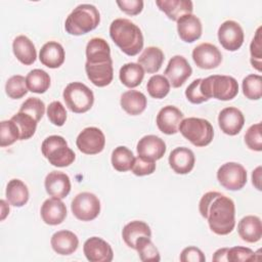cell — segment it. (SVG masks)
I'll use <instances>...</instances> for the list:
<instances>
[{"instance_id":"6da1fadb","label":"cell","mask_w":262,"mask_h":262,"mask_svg":"<svg viewBox=\"0 0 262 262\" xmlns=\"http://www.w3.org/2000/svg\"><path fill=\"white\" fill-rule=\"evenodd\" d=\"M199 210L208 220L210 229L218 235L230 233L235 226V206L233 201L218 192H206L199 204Z\"/></svg>"},{"instance_id":"7a4b0ae2","label":"cell","mask_w":262,"mask_h":262,"mask_svg":"<svg viewBox=\"0 0 262 262\" xmlns=\"http://www.w3.org/2000/svg\"><path fill=\"white\" fill-rule=\"evenodd\" d=\"M110 36L127 55L134 56L143 48V35L137 25L127 18H116L110 26Z\"/></svg>"},{"instance_id":"3957f363","label":"cell","mask_w":262,"mask_h":262,"mask_svg":"<svg viewBox=\"0 0 262 262\" xmlns=\"http://www.w3.org/2000/svg\"><path fill=\"white\" fill-rule=\"evenodd\" d=\"M100 21L98 9L92 4H80L68 15L64 29L70 35L80 36L97 28Z\"/></svg>"},{"instance_id":"277c9868","label":"cell","mask_w":262,"mask_h":262,"mask_svg":"<svg viewBox=\"0 0 262 262\" xmlns=\"http://www.w3.org/2000/svg\"><path fill=\"white\" fill-rule=\"evenodd\" d=\"M200 88L208 100L212 97L218 100H230L238 93L237 81L231 76L224 75H213L202 79Z\"/></svg>"},{"instance_id":"5b68a950","label":"cell","mask_w":262,"mask_h":262,"mask_svg":"<svg viewBox=\"0 0 262 262\" xmlns=\"http://www.w3.org/2000/svg\"><path fill=\"white\" fill-rule=\"evenodd\" d=\"M178 131L193 145L202 147L211 143L214 137V129L208 120L190 117L183 119Z\"/></svg>"},{"instance_id":"8992f818","label":"cell","mask_w":262,"mask_h":262,"mask_svg":"<svg viewBox=\"0 0 262 262\" xmlns=\"http://www.w3.org/2000/svg\"><path fill=\"white\" fill-rule=\"evenodd\" d=\"M43 156L55 167H68L76 159L75 152L68 146L67 140L59 135H51L44 139L41 145Z\"/></svg>"},{"instance_id":"52a82bcc","label":"cell","mask_w":262,"mask_h":262,"mask_svg":"<svg viewBox=\"0 0 262 262\" xmlns=\"http://www.w3.org/2000/svg\"><path fill=\"white\" fill-rule=\"evenodd\" d=\"M62 96L68 108L76 114L86 113L92 107L94 102L92 90L81 82L68 84L63 90Z\"/></svg>"},{"instance_id":"ba28073f","label":"cell","mask_w":262,"mask_h":262,"mask_svg":"<svg viewBox=\"0 0 262 262\" xmlns=\"http://www.w3.org/2000/svg\"><path fill=\"white\" fill-rule=\"evenodd\" d=\"M71 210L73 215L81 221H91L100 213V201L91 192L78 193L72 201Z\"/></svg>"},{"instance_id":"9c48e42d","label":"cell","mask_w":262,"mask_h":262,"mask_svg":"<svg viewBox=\"0 0 262 262\" xmlns=\"http://www.w3.org/2000/svg\"><path fill=\"white\" fill-rule=\"evenodd\" d=\"M219 183L228 190H239L247 183V171L243 165L235 162L223 164L217 171Z\"/></svg>"},{"instance_id":"30bf717a","label":"cell","mask_w":262,"mask_h":262,"mask_svg":"<svg viewBox=\"0 0 262 262\" xmlns=\"http://www.w3.org/2000/svg\"><path fill=\"white\" fill-rule=\"evenodd\" d=\"M76 145L85 155H96L103 150L105 136L99 128L87 127L79 133L76 139Z\"/></svg>"},{"instance_id":"8fae6325","label":"cell","mask_w":262,"mask_h":262,"mask_svg":"<svg viewBox=\"0 0 262 262\" xmlns=\"http://www.w3.org/2000/svg\"><path fill=\"white\" fill-rule=\"evenodd\" d=\"M218 40L222 47L228 51H236L244 43V31L234 20H225L218 29Z\"/></svg>"},{"instance_id":"7c38bea8","label":"cell","mask_w":262,"mask_h":262,"mask_svg":"<svg viewBox=\"0 0 262 262\" xmlns=\"http://www.w3.org/2000/svg\"><path fill=\"white\" fill-rule=\"evenodd\" d=\"M192 69L185 57L182 55L173 56L164 72L165 77L168 78L170 85L174 88H178L184 84V82L190 77Z\"/></svg>"},{"instance_id":"4fadbf2b","label":"cell","mask_w":262,"mask_h":262,"mask_svg":"<svg viewBox=\"0 0 262 262\" xmlns=\"http://www.w3.org/2000/svg\"><path fill=\"white\" fill-rule=\"evenodd\" d=\"M192 59L196 67L204 70H211L221 63L222 54L214 44L202 43L192 50Z\"/></svg>"},{"instance_id":"5bb4252c","label":"cell","mask_w":262,"mask_h":262,"mask_svg":"<svg viewBox=\"0 0 262 262\" xmlns=\"http://www.w3.org/2000/svg\"><path fill=\"white\" fill-rule=\"evenodd\" d=\"M85 257L90 262H111L114 252L108 243L98 236L89 237L83 246Z\"/></svg>"},{"instance_id":"9a60e30c","label":"cell","mask_w":262,"mask_h":262,"mask_svg":"<svg viewBox=\"0 0 262 262\" xmlns=\"http://www.w3.org/2000/svg\"><path fill=\"white\" fill-rule=\"evenodd\" d=\"M183 117V113L176 106L166 105L158 113L156 123L161 132L167 135H172L178 132Z\"/></svg>"},{"instance_id":"2e32d148","label":"cell","mask_w":262,"mask_h":262,"mask_svg":"<svg viewBox=\"0 0 262 262\" xmlns=\"http://www.w3.org/2000/svg\"><path fill=\"white\" fill-rule=\"evenodd\" d=\"M245 124L243 113L234 107L228 106L223 108L218 116V125L221 131L227 135L233 136L241 132Z\"/></svg>"},{"instance_id":"e0dca14e","label":"cell","mask_w":262,"mask_h":262,"mask_svg":"<svg viewBox=\"0 0 262 262\" xmlns=\"http://www.w3.org/2000/svg\"><path fill=\"white\" fill-rule=\"evenodd\" d=\"M46 192L57 199H64L71 191L70 177L60 171H52L47 174L44 180Z\"/></svg>"},{"instance_id":"ac0fdd59","label":"cell","mask_w":262,"mask_h":262,"mask_svg":"<svg viewBox=\"0 0 262 262\" xmlns=\"http://www.w3.org/2000/svg\"><path fill=\"white\" fill-rule=\"evenodd\" d=\"M85 71L90 82H92V84L97 87H105L113 81V60L97 63L86 61Z\"/></svg>"},{"instance_id":"d6986e66","label":"cell","mask_w":262,"mask_h":262,"mask_svg":"<svg viewBox=\"0 0 262 262\" xmlns=\"http://www.w3.org/2000/svg\"><path fill=\"white\" fill-rule=\"evenodd\" d=\"M42 220L48 225H58L67 217V207L64 203L57 198H50L44 201L41 206Z\"/></svg>"},{"instance_id":"ffe728a7","label":"cell","mask_w":262,"mask_h":262,"mask_svg":"<svg viewBox=\"0 0 262 262\" xmlns=\"http://www.w3.org/2000/svg\"><path fill=\"white\" fill-rule=\"evenodd\" d=\"M195 163L193 151L185 146L174 148L169 156V165L177 174L189 173Z\"/></svg>"},{"instance_id":"44dd1931","label":"cell","mask_w":262,"mask_h":262,"mask_svg":"<svg viewBox=\"0 0 262 262\" xmlns=\"http://www.w3.org/2000/svg\"><path fill=\"white\" fill-rule=\"evenodd\" d=\"M202 23L200 18L192 14H184L177 20V32L180 39L187 43L196 41L202 36Z\"/></svg>"},{"instance_id":"7402d4cb","label":"cell","mask_w":262,"mask_h":262,"mask_svg":"<svg viewBox=\"0 0 262 262\" xmlns=\"http://www.w3.org/2000/svg\"><path fill=\"white\" fill-rule=\"evenodd\" d=\"M165 141L156 135H145L139 139L136 149L138 156L151 159L154 161L160 160L166 152Z\"/></svg>"},{"instance_id":"603a6c76","label":"cell","mask_w":262,"mask_h":262,"mask_svg":"<svg viewBox=\"0 0 262 262\" xmlns=\"http://www.w3.org/2000/svg\"><path fill=\"white\" fill-rule=\"evenodd\" d=\"M64 49L62 45L56 41L45 43L39 53V59L42 64L50 69L59 68L64 61Z\"/></svg>"},{"instance_id":"cb8c5ba5","label":"cell","mask_w":262,"mask_h":262,"mask_svg":"<svg viewBox=\"0 0 262 262\" xmlns=\"http://www.w3.org/2000/svg\"><path fill=\"white\" fill-rule=\"evenodd\" d=\"M237 232L243 241L257 243L262 237V224L258 216L248 215L243 217L237 224Z\"/></svg>"},{"instance_id":"d4e9b609","label":"cell","mask_w":262,"mask_h":262,"mask_svg":"<svg viewBox=\"0 0 262 262\" xmlns=\"http://www.w3.org/2000/svg\"><path fill=\"white\" fill-rule=\"evenodd\" d=\"M50 244L55 253L59 255H71L78 249L79 239L70 230H59L53 233Z\"/></svg>"},{"instance_id":"484cf974","label":"cell","mask_w":262,"mask_h":262,"mask_svg":"<svg viewBox=\"0 0 262 262\" xmlns=\"http://www.w3.org/2000/svg\"><path fill=\"white\" fill-rule=\"evenodd\" d=\"M156 4L170 19L175 21L193 10V4L190 0H157Z\"/></svg>"},{"instance_id":"4316f807","label":"cell","mask_w":262,"mask_h":262,"mask_svg":"<svg viewBox=\"0 0 262 262\" xmlns=\"http://www.w3.org/2000/svg\"><path fill=\"white\" fill-rule=\"evenodd\" d=\"M12 50L15 57L25 66L33 64L37 58V52L33 42L25 35H19L12 42Z\"/></svg>"},{"instance_id":"83f0119b","label":"cell","mask_w":262,"mask_h":262,"mask_svg":"<svg viewBox=\"0 0 262 262\" xmlns=\"http://www.w3.org/2000/svg\"><path fill=\"white\" fill-rule=\"evenodd\" d=\"M86 61L91 63L105 62L112 60L111 47L102 38H92L86 46Z\"/></svg>"},{"instance_id":"f1b7e54d","label":"cell","mask_w":262,"mask_h":262,"mask_svg":"<svg viewBox=\"0 0 262 262\" xmlns=\"http://www.w3.org/2000/svg\"><path fill=\"white\" fill-rule=\"evenodd\" d=\"M120 103L122 108L131 116H137L141 114L147 103L146 96L137 90H128L121 95Z\"/></svg>"},{"instance_id":"f546056e","label":"cell","mask_w":262,"mask_h":262,"mask_svg":"<svg viewBox=\"0 0 262 262\" xmlns=\"http://www.w3.org/2000/svg\"><path fill=\"white\" fill-rule=\"evenodd\" d=\"M165 59L162 49L156 46L146 47L138 57V63L142 67L144 72L148 74L157 73Z\"/></svg>"},{"instance_id":"4dcf8cb0","label":"cell","mask_w":262,"mask_h":262,"mask_svg":"<svg viewBox=\"0 0 262 262\" xmlns=\"http://www.w3.org/2000/svg\"><path fill=\"white\" fill-rule=\"evenodd\" d=\"M140 236H151V230L150 227L147 225V223L139 220H134L129 223H127L123 230H122V237L125 242V244L135 250V244L136 241Z\"/></svg>"},{"instance_id":"1f68e13d","label":"cell","mask_w":262,"mask_h":262,"mask_svg":"<svg viewBox=\"0 0 262 262\" xmlns=\"http://www.w3.org/2000/svg\"><path fill=\"white\" fill-rule=\"evenodd\" d=\"M6 199L14 207H23L29 201V189L19 179H11L6 186Z\"/></svg>"},{"instance_id":"d6a6232c","label":"cell","mask_w":262,"mask_h":262,"mask_svg":"<svg viewBox=\"0 0 262 262\" xmlns=\"http://www.w3.org/2000/svg\"><path fill=\"white\" fill-rule=\"evenodd\" d=\"M119 78L123 85L128 88H134L141 84L144 78V70L139 63L127 62L120 69Z\"/></svg>"},{"instance_id":"836d02e7","label":"cell","mask_w":262,"mask_h":262,"mask_svg":"<svg viewBox=\"0 0 262 262\" xmlns=\"http://www.w3.org/2000/svg\"><path fill=\"white\" fill-rule=\"evenodd\" d=\"M28 90L34 93H44L50 86V76L41 69H34L26 77Z\"/></svg>"},{"instance_id":"e575fe53","label":"cell","mask_w":262,"mask_h":262,"mask_svg":"<svg viewBox=\"0 0 262 262\" xmlns=\"http://www.w3.org/2000/svg\"><path fill=\"white\" fill-rule=\"evenodd\" d=\"M134 155L126 146H118L112 152V165L115 170L119 172H126L131 170L134 163Z\"/></svg>"},{"instance_id":"d590c367","label":"cell","mask_w":262,"mask_h":262,"mask_svg":"<svg viewBox=\"0 0 262 262\" xmlns=\"http://www.w3.org/2000/svg\"><path fill=\"white\" fill-rule=\"evenodd\" d=\"M11 120L18 127L19 140H27L35 134L38 122L32 116L18 112L11 117Z\"/></svg>"},{"instance_id":"8d00e7d4","label":"cell","mask_w":262,"mask_h":262,"mask_svg":"<svg viewBox=\"0 0 262 262\" xmlns=\"http://www.w3.org/2000/svg\"><path fill=\"white\" fill-rule=\"evenodd\" d=\"M135 250L141 261L158 262L161 260L160 253L148 236H140L135 244Z\"/></svg>"},{"instance_id":"74e56055","label":"cell","mask_w":262,"mask_h":262,"mask_svg":"<svg viewBox=\"0 0 262 262\" xmlns=\"http://www.w3.org/2000/svg\"><path fill=\"white\" fill-rule=\"evenodd\" d=\"M243 93L251 100H258L262 96V78L260 75L251 74L244 78L243 83Z\"/></svg>"},{"instance_id":"f35d334b","label":"cell","mask_w":262,"mask_h":262,"mask_svg":"<svg viewBox=\"0 0 262 262\" xmlns=\"http://www.w3.org/2000/svg\"><path fill=\"white\" fill-rule=\"evenodd\" d=\"M146 89L148 94L157 99L164 98L170 91V82L163 75H154L149 78Z\"/></svg>"},{"instance_id":"ab89813d","label":"cell","mask_w":262,"mask_h":262,"mask_svg":"<svg viewBox=\"0 0 262 262\" xmlns=\"http://www.w3.org/2000/svg\"><path fill=\"white\" fill-rule=\"evenodd\" d=\"M18 139L19 130L16 124L11 119L2 121L0 123V146H9Z\"/></svg>"},{"instance_id":"60d3db41","label":"cell","mask_w":262,"mask_h":262,"mask_svg":"<svg viewBox=\"0 0 262 262\" xmlns=\"http://www.w3.org/2000/svg\"><path fill=\"white\" fill-rule=\"evenodd\" d=\"M5 92L12 99H19L28 93V87L25 77L14 75L10 77L5 84Z\"/></svg>"},{"instance_id":"b9f144b4","label":"cell","mask_w":262,"mask_h":262,"mask_svg":"<svg viewBox=\"0 0 262 262\" xmlns=\"http://www.w3.org/2000/svg\"><path fill=\"white\" fill-rule=\"evenodd\" d=\"M18 112L26 113L39 122L45 113V104L37 97H29L21 103Z\"/></svg>"},{"instance_id":"7bdbcfd3","label":"cell","mask_w":262,"mask_h":262,"mask_svg":"<svg viewBox=\"0 0 262 262\" xmlns=\"http://www.w3.org/2000/svg\"><path fill=\"white\" fill-rule=\"evenodd\" d=\"M262 27H259L256 31V34L250 44V53H251V63L258 72H261L262 68V37H261Z\"/></svg>"},{"instance_id":"ee69618b","label":"cell","mask_w":262,"mask_h":262,"mask_svg":"<svg viewBox=\"0 0 262 262\" xmlns=\"http://www.w3.org/2000/svg\"><path fill=\"white\" fill-rule=\"evenodd\" d=\"M245 142L247 146L255 151L262 150V136H261V123H256L249 127L245 134Z\"/></svg>"},{"instance_id":"f6af8a7d","label":"cell","mask_w":262,"mask_h":262,"mask_svg":"<svg viewBox=\"0 0 262 262\" xmlns=\"http://www.w3.org/2000/svg\"><path fill=\"white\" fill-rule=\"evenodd\" d=\"M47 117L55 126H62L67 120V112L60 101H52L47 106Z\"/></svg>"},{"instance_id":"bcb514c9","label":"cell","mask_w":262,"mask_h":262,"mask_svg":"<svg viewBox=\"0 0 262 262\" xmlns=\"http://www.w3.org/2000/svg\"><path fill=\"white\" fill-rule=\"evenodd\" d=\"M132 172L136 176H145L152 174L156 170V161L138 156L134 159L133 166L131 168Z\"/></svg>"},{"instance_id":"7dc6e473","label":"cell","mask_w":262,"mask_h":262,"mask_svg":"<svg viewBox=\"0 0 262 262\" xmlns=\"http://www.w3.org/2000/svg\"><path fill=\"white\" fill-rule=\"evenodd\" d=\"M257 260L256 253L250 248L246 247H232L228 248L227 251V261L231 262H243Z\"/></svg>"},{"instance_id":"c3c4849f","label":"cell","mask_w":262,"mask_h":262,"mask_svg":"<svg viewBox=\"0 0 262 262\" xmlns=\"http://www.w3.org/2000/svg\"><path fill=\"white\" fill-rule=\"evenodd\" d=\"M201 82H202V79H195L193 80L186 88L185 90V96L186 98L188 99L189 102L191 103H194V104H200V103H203L205 101H207L208 99L202 94L201 92V88H200V85H201Z\"/></svg>"},{"instance_id":"681fc988","label":"cell","mask_w":262,"mask_h":262,"mask_svg":"<svg viewBox=\"0 0 262 262\" xmlns=\"http://www.w3.org/2000/svg\"><path fill=\"white\" fill-rule=\"evenodd\" d=\"M116 3L123 12L129 15H137L143 9L142 0H118Z\"/></svg>"},{"instance_id":"f907efd6","label":"cell","mask_w":262,"mask_h":262,"mask_svg":"<svg viewBox=\"0 0 262 262\" xmlns=\"http://www.w3.org/2000/svg\"><path fill=\"white\" fill-rule=\"evenodd\" d=\"M180 261L181 262H204L206 261V257L199 248L190 246L182 250L180 254Z\"/></svg>"},{"instance_id":"816d5d0a","label":"cell","mask_w":262,"mask_h":262,"mask_svg":"<svg viewBox=\"0 0 262 262\" xmlns=\"http://www.w3.org/2000/svg\"><path fill=\"white\" fill-rule=\"evenodd\" d=\"M261 166H258L252 173V183L258 190H261Z\"/></svg>"},{"instance_id":"f5cc1de1","label":"cell","mask_w":262,"mask_h":262,"mask_svg":"<svg viewBox=\"0 0 262 262\" xmlns=\"http://www.w3.org/2000/svg\"><path fill=\"white\" fill-rule=\"evenodd\" d=\"M228 248H222L217 250L213 255V261H227Z\"/></svg>"},{"instance_id":"db71d44e","label":"cell","mask_w":262,"mask_h":262,"mask_svg":"<svg viewBox=\"0 0 262 262\" xmlns=\"http://www.w3.org/2000/svg\"><path fill=\"white\" fill-rule=\"evenodd\" d=\"M0 204H1V220H4L5 217L9 214V207L4 200H1Z\"/></svg>"}]
</instances>
